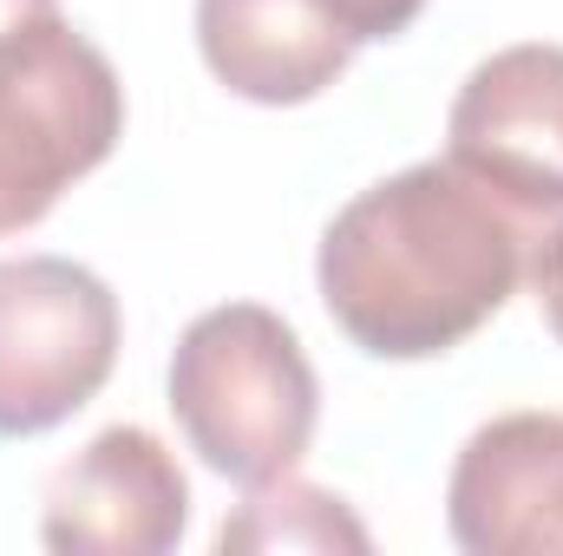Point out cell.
<instances>
[{"mask_svg": "<svg viewBox=\"0 0 563 556\" xmlns=\"http://www.w3.org/2000/svg\"><path fill=\"white\" fill-rule=\"evenodd\" d=\"M531 216L426 157L361 190L321 236L314 281L334 327L374 360H432L472 341L525 281Z\"/></svg>", "mask_w": 563, "mask_h": 556, "instance_id": "cell-1", "label": "cell"}, {"mask_svg": "<svg viewBox=\"0 0 563 556\" xmlns=\"http://www.w3.org/2000/svg\"><path fill=\"white\" fill-rule=\"evenodd\" d=\"M170 413L217 478L269 485L314 438L321 380L276 308L223 301L197 314L170 354Z\"/></svg>", "mask_w": 563, "mask_h": 556, "instance_id": "cell-2", "label": "cell"}, {"mask_svg": "<svg viewBox=\"0 0 563 556\" xmlns=\"http://www.w3.org/2000/svg\"><path fill=\"white\" fill-rule=\"evenodd\" d=\"M125 138L112 59L59 13L0 40V236L33 230Z\"/></svg>", "mask_w": 563, "mask_h": 556, "instance_id": "cell-3", "label": "cell"}, {"mask_svg": "<svg viewBox=\"0 0 563 556\" xmlns=\"http://www.w3.org/2000/svg\"><path fill=\"white\" fill-rule=\"evenodd\" d=\"M119 294L66 256L0 263V438H33L73 419L119 367Z\"/></svg>", "mask_w": 563, "mask_h": 556, "instance_id": "cell-4", "label": "cell"}, {"mask_svg": "<svg viewBox=\"0 0 563 556\" xmlns=\"http://www.w3.org/2000/svg\"><path fill=\"white\" fill-rule=\"evenodd\" d=\"M445 157L518 216H563V46L525 40L478 59L445 112Z\"/></svg>", "mask_w": 563, "mask_h": 556, "instance_id": "cell-5", "label": "cell"}, {"mask_svg": "<svg viewBox=\"0 0 563 556\" xmlns=\"http://www.w3.org/2000/svg\"><path fill=\"white\" fill-rule=\"evenodd\" d=\"M190 524V485L144 425H106L46 478L40 544L59 556H164Z\"/></svg>", "mask_w": 563, "mask_h": 556, "instance_id": "cell-6", "label": "cell"}, {"mask_svg": "<svg viewBox=\"0 0 563 556\" xmlns=\"http://www.w3.org/2000/svg\"><path fill=\"white\" fill-rule=\"evenodd\" d=\"M445 524L472 556H563V413L478 425L452 465Z\"/></svg>", "mask_w": 563, "mask_h": 556, "instance_id": "cell-7", "label": "cell"}, {"mask_svg": "<svg viewBox=\"0 0 563 556\" xmlns=\"http://www.w3.org/2000/svg\"><path fill=\"white\" fill-rule=\"evenodd\" d=\"M197 46L217 86L250 105H308L354 59L321 0H197Z\"/></svg>", "mask_w": 563, "mask_h": 556, "instance_id": "cell-8", "label": "cell"}, {"mask_svg": "<svg viewBox=\"0 0 563 556\" xmlns=\"http://www.w3.org/2000/svg\"><path fill=\"white\" fill-rule=\"evenodd\" d=\"M223 551H367V524L321 485H301L295 471L250 485V498L236 504V518H223L217 531Z\"/></svg>", "mask_w": 563, "mask_h": 556, "instance_id": "cell-9", "label": "cell"}, {"mask_svg": "<svg viewBox=\"0 0 563 556\" xmlns=\"http://www.w3.org/2000/svg\"><path fill=\"white\" fill-rule=\"evenodd\" d=\"M334 20H341V33L354 40V46H367V40H394V33H407L413 20H420L426 0H321Z\"/></svg>", "mask_w": 563, "mask_h": 556, "instance_id": "cell-10", "label": "cell"}, {"mask_svg": "<svg viewBox=\"0 0 563 556\" xmlns=\"http://www.w3.org/2000/svg\"><path fill=\"white\" fill-rule=\"evenodd\" d=\"M531 288H538V308L551 321V334L563 341V223L551 236H538V256H531Z\"/></svg>", "mask_w": 563, "mask_h": 556, "instance_id": "cell-11", "label": "cell"}, {"mask_svg": "<svg viewBox=\"0 0 563 556\" xmlns=\"http://www.w3.org/2000/svg\"><path fill=\"white\" fill-rule=\"evenodd\" d=\"M53 13H59V0H0V40L33 26V20H53Z\"/></svg>", "mask_w": 563, "mask_h": 556, "instance_id": "cell-12", "label": "cell"}]
</instances>
